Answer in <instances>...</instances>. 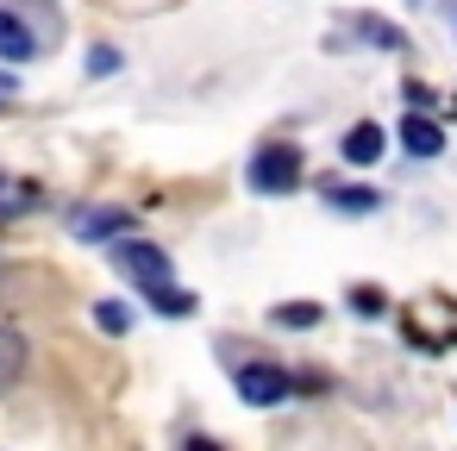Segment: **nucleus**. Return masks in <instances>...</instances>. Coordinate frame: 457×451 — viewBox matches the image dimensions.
<instances>
[{"mask_svg":"<svg viewBox=\"0 0 457 451\" xmlns=\"http://www.w3.org/2000/svg\"><path fill=\"white\" fill-rule=\"evenodd\" d=\"M113 270L132 276L138 295H145V288L170 282V251H157V245H145V238H113Z\"/></svg>","mask_w":457,"mask_h":451,"instance_id":"nucleus-4","label":"nucleus"},{"mask_svg":"<svg viewBox=\"0 0 457 451\" xmlns=\"http://www.w3.org/2000/svg\"><path fill=\"white\" fill-rule=\"evenodd\" d=\"M232 388H238V401H251V407H282V401L295 395V376H288L282 363H238V370H232Z\"/></svg>","mask_w":457,"mask_h":451,"instance_id":"nucleus-3","label":"nucleus"},{"mask_svg":"<svg viewBox=\"0 0 457 451\" xmlns=\"http://www.w3.org/2000/svg\"><path fill=\"white\" fill-rule=\"evenodd\" d=\"M401 95H407V107H420V113H432V107H438V95H432L426 82H413V76L401 82Z\"/></svg>","mask_w":457,"mask_h":451,"instance_id":"nucleus-18","label":"nucleus"},{"mask_svg":"<svg viewBox=\"0 0 457 451\" xmlns=\"http://www.w3.org/2000/svg\"><path fill=\"white\" fill-rule=\"evenodd\" d=\"M351 313H357V320H382V313H388V295H382L376 282H357V288H351Z\"/></svg>","mask_w":457,"mask_h":451,"instance_id":"nucleus-14","label":"nucleus"},{"mask_svg":"<svg viewBox=\"0 0 457 451\" xmlns=\"http://www.w3.org/2000/svg\"><path fill=\"white\" fill-rule=\"evenodd\" d=\"M38 201H45V195H38V182H26V176H7V170H0V226H7V220H26Z\"/></svg>","mask_w":457,"mask_h":451,"instance_id":"nucleus-10","label":"nucleus"},{"mask_svg":"<svg viewBox=\"0 0 457 451\" xmlns=\"http://www.w3.org/2000/svg\"><path fill=\"white\" fill-rule=\"evenodd\" d=\"M145 301L163 313V320H188L201 301H195V288H176V282H157V288H145Z\"/></svg>","mask_w":457,"mask_h":451,"instance_id":"nucleus-13","label":"nucleus"},{"mask_svg":"<svg viewBox=\"0 0 457 451\" xmlns=\"http://www.w3.org/2000/svg\"><path fill=\"white\" fill-rule=\"evenodd\" d=\"M70 232H76L82 245H107V238H126V232H132V213H126V207H88V213L70 220Z\"/></svg>","mask_w":457,"mask_h":451,"instance_id":"nucleus-7","label":"nucleus"},{"mask_svg":"<svg viewBox=\"0 0 457 451\" xmlns=\"http://www.w3.org/2000/svg\"><path fill=\"white\" fill-rule=\"evenodd\" d=\"M401 332H407V345L426 351V357L451 351V345H457V301H451V295H426V301H413V307L401 313Z\"/></svg>","mask_w":457,"mask_h":451,"instance_id":"nucleus-1","label":"nucleus"},{"mask_svg":"<svg viewBox=\"0 0 457 451\" xmlns=\"http://www.w3.org/2000/svg\"><path fill=\"white\" fill-rule=\"evenodd\" d=\"M95 326L120 338V332H132V307L126 301H95Z\"/></svg>","mask_w":457,"mask_h":451,"instance_id":"nucleus-16","label":"nucleus"},{"mask_svg":"<svg viewBox=\"0 0 457 451\" xmlns=\"http://www.w3.org/2000/svg\"><path fill=\"white\" fill-rule=\"evenodd\" d=\"M82 70H88V76H113V70H120V51H113V45H95Z\"/></svg>","mask_w":457,"mask_h":451,"instance_id":"nucleus-17","label":"nucleus"},{"mask_svg":"<svg viewBox=\"0 0 457 451\" xmlns=\"http://www.w3.org/2000/svg\"><path fill=\"white\" fill-rule=\"evenodd\" d=\"M326 201H332V213H376L382 207V195L370 188V182H326Z\"/></svg>","mask_w":457,"mask_h":451,"instance_id":"nucleus-12","label":"nucleus"},{"mask_svg":"<svg viewBox=\"0 0 457 451\" xmlns=\"http://www.w3.org/2000/svg\"><path fill=\"white\" fill-rule=\"evenodd\" d=\"M245 182H251L257 195H295V188L307 182V163H301L295 145H257L251 163H245Z\"/></svg>","mask_w":457,"mask_h":451,"instance_id":"nucleus-2","label":"nucleus"},{"mask_svg":"<svg viewBox=\"0 0 457 451\" xmlns=\"http://www.w3.org/2000/svg\"><path fill=\"white\" fill-rule=\"evenodd\" d=\"M382 151H388V132H382L376 120H357V126L338 138V157H345L351 170H370V163H382Z\"/></svg>","mask_w":457,"mask_h":451,"instance_id":"nucleus-6","label":"nucleus"},{"mask_svg":"<svg viewBox=\"0 0 457 451\" xmlns=\"http://www.w3.org/2000/svg\"><path fill=\"white\" fill-rule=\"evenodd\" d=\"M32 57H38L32 26H26L13 7H0V63H32Z\"/></svg>","mask_w":457,"mask_h":451,"instance_id":"nucleus-8","label":"nucleus"},{"mask_svg":"<svg viewBox=\"0 0 457 451\" xmlns=\"http://www.w3.org/2000/svg\"><path fill=\"white\" fill-rule=\"evenodd\" d=\"M270 320L288 326V332H307V326H320V301H288V307H276Z\"/></svg>","mask_w":457,"mask_h":451,"instance_id":"nucleus-15","label":"nucleus"},{"mask_svg":"<svg viewBox=\"0 0 457 451\" xmlns=\"http://www.w3.org/2000/svg\"><path fill=\"white\" fill-rule=\"evenodd\" d=\"M395 138H401V151H407V157H420V163L445 151V126H438L432 113H420V107H407V113H401Z\"/></svg>","mask_w":457,"mask_h":451,"instance_id":"nucleus-5","label":"nucleus"},{"mask_svg":"<svg viewBox=\"0 0 457 451\" xmlns=\"http://www.w3.org/2000/svg\"><path fill=\"white\" fill-rule=\"evenodd\" d=\"M26 363H32V345H26V332H20V326H0V395H7V388L26 376Z\"/></svg>","mask_w":457,"mask_h":451,"instance_id":"nucleus-9","label":"nucleus"},{"mask_svg":"<svg viewBox=\"0 0 457 451\" xmlns=\"http://www.w3.org/2000/svg\"><path fill=\"white\" fill-rule=\"evenodd\" d=\"M345 26H351L363 45H376V51H407V32H401L395 20H382V13H351Z\"/></svg>","mask_w":457,"mask_h":451,"instance_id":"nucleus-11","label":"nucleus"},{"mask_svg":"<svg viewBox=\"0 0 457 451\" xmlns=\"http://www.w3.org/2000/svg\"><path fill=\"white\" fill-rule=\"evenodd\" d=\"M20 101V82H13V70H0V107H13Z\"/></svg>","mask_w":457,"mask_h":451,"instance_id":"nucleus-19","label":"nucleus"}]
</instances>
